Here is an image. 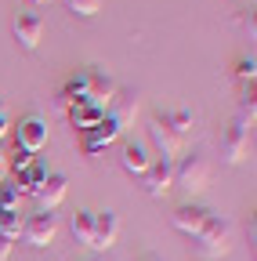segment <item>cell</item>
<instances>
[{"instance_id":"6da1fadb","label":"cell","mask_w":257,"mask_h":261,"mask_svg":"<svg viewBox=\"0 0 257 261\" xmlns=\"http://www.w3.org/2000/svg\"><path fill=\"white\" fill-rule=\"evenodd\" d=\"M229 250H232V221L221 214H210L196 236V254L207 261H221Z\"/></svg>"},{"instance_id":"7a4b0ae2","label":"cell","mask_w":257,"mask_h":261,"mask_svg":"<svg viewBox=\"0 0 257 261\" xmlns=\"http://www.w3.org/2000/svg\"><path fill=\"white\" fill-rule=\"evenodd\" d=\"M207 178H210V163L203 152H181V160L174 163V185L188 189V192H199L207 189Z\"/></svg>"},{"instance_id":"3957f363","label":"cell","mask_w":257,"mask_h":261,"mask_svg":"<svg viewBox=\"0 0 257 261\" xmlns=\"http://www.w3.org/2000/svg\"><path fill=\"white\" fill-rule=\"evenodd\" d=\"M54 236H58V214L54 211H37V214H29L25 225H22V243L33 247V250L51 247Z\"/></svg>"},{"instance_id":"277c9868","label":"cell","mask_w":257,"mask_h":261,"mask_svg":"<svg viewBox=\"0 0 257 261\" xmlns=\"http://www.w3.org/2000/svg\"><path fill=\"white\" fill-rule=\"evenodd\" d=\"M138 181H141V192H145V196H152V200H163V196L174 189V163L152 160V167H149Z\"/></svg>"},{"instance_id":"5b68a950","label":"cell","mask_w":257,"mask_h":261,"mask_svg":"<svg viewBox=\"0 0 257 261\" xmlns=\"http://www.w3.org/2000/svg\"><path fill=\"white\" fill-rule=\"evenodd\" d=\"M138 109H141V98H138V91L134 87H120L116 91V98L109 102V109H105V116L120 127V130H127L134 123V116H138Z\"/></svg>"},{"instance_id":"8992f818","label":"cell","mask_w":257,"mask_h":261,"mask_svg":"<svg viewBox=\"0 0 257 261\" xmlns=\"http://www.w3.org/2000/svg\"><path fill=\"white\" fill-rule=\"evenodd\" d=\"M246 152H250V127H243V123H229V130L221 135V160L229 163V167H236V163H243L246 160Z\"/></svg>"},{"instance_id":"52a82bcc","label":"cell","mask_w":257,"mask_h":261,"mask_svg":"<svg viewBox=\"0 0 257 261\" xmlns=\"http://www.w3.org/2000/svg\"><path fill=\"white\" fill-rule=\"evenodd\" d=\"M11 37H15V44H18L22 51H37L40 40H44V22H40V15H15Z\"/></svg>"},{"instance_id":"ba28073f","label":"cell","mask_w":257,"mask_h":261,"mask_svg":"<svg viewBox=\"0 0 257 261\" xmlns=\"http://www.w3.org/2000/svg\"><path fill=\"white\" fill-rule=\"evenodd\" d=\"M116 138H120V127L105 116L102 123H94L91 130H83V135H80V149H83L87 156H98V152H105Z\"/></svg>"},{"instance_id":"9c48e42d","label":"cell","mask_w":257,"mask_h":261,"mask_svg":"<svg viewBox=\"0 0 257 261\" xmlns=\"http://www.w3.org/2000/svg\"><path fill=\"white\" fill-rule=\"evenodd\" d=\"M149 142H152V149L159 152V160H167V163H178L181 160V138L178 135H170V130L163 127V123H159L156 116L149 120Z\"/></svg>"},{"instance_id":"30bf717a","label":"cell","mask_w":257,"mask_h":261,"mask_svg":"<svg viewBox=\"0 0 257 261\" xmlns=\"http://www.w3.org/2000/svg\"><path fill=\"white\" fill-rule=\"evenodd\" d=\"M207 218H210V211H207L203 203H181V207H174L170 225L178 228V232H185V236L196 240V236H199V228L207 225Z\"/></svg>"},{"instance_id":"8fae6325","label":"cell","mask_w":257,"mask_h":261,"mask_svg":"<svg viewBox=\"0 0 257 261\" xmlns=\"http://www.w3.org/2000/svg\"><path fill=\"white\" fill-rule=\"evenodd\" d=\"M15 145H22L29 152H40L47 145V123L40 116H22L15 127Z\"/></svg>"},{"instance_id":"7c38bea8","label":"cell","mask_w":257,"mask_h":261,"mask_svg":"<svg viewBox=\"0 0 257 261\" xmlns=\"http://www.w3.org/2000/svg\"><path fill=\"white\" fill-rule=\"evenodd\" d=\"M116 91H120V84H116L105 69H87V98H91L94 106L109 109V102L116 98Z\"/></svg>"},{"instance_id":"4fadbf2b","label":"cell","mask_w":257,"mask_h":261,"mask_svg":"<svg viewBox=\"0 0 257 261\" xmlns=\"http://www.w3.org/2000/svg\"><path fill=\"white\" fill-rule=\"evenodd\" d=\"M66 116H69V123L83 135V130H91L94 123H102V120H105V109H102V106H94L91 98H76V102H69Z\"/></svg>"},{"instance_id":"5bb4252c","label":"cell","mask_w":257,"mask_h":261,"mask_svg":"<svg viewBox=\"0 0 257 261\" xmlns=\"http://www.w3.org/2000/svg\"><path fill=\"white\" fill-rule=\"evenodd\" d=\"M116 236H120L116 211H98L94 214V243H91V250H109L116 243Z\"/></svg>"},{"instance_id":"9a60e30c","label":"cell","mask_w":257,"mask_h":261,"mask_svg":"<svg viewBox=\"0 0 257 261\" xmlns=\"http://www.w3.org/2000/svg\"><path fill=\"white\" fill-rule=\"evenodd\" d=\"M120 167L131 174V178H141V174L152 167V156H149V149H145V145L127 142V145H123V152H120Z\"/></svg>"},{"instance_id":"2e32d148","label":"cell","mask_w":257,"mask_h":261,"mask_svg":"<svg viewBox=\"0 0 257 261\" xmlns=\"http://www.w3.org/2000/svg\"><path fill=\"white\" fill-rule=\"evenodd\" d=\"M66 185H69V181H66V174H54V171H51V174H47V181L33 192V196H37V203H40V211H54L62 200H66Z\"/></svg>"},{"instance_id":"e0dca14e","label":"cell","mask_w":257,"mask_h":261,"mask_svg":"<svg viewBox=\"0 0 257 261\" xmlns=\"http://www.w3.org/2000/svg\"><path fill=\"white\" fill-rule=\"evenodd\" d=\"M156 120L163 123V127L170 130V135H178V138H185L188 130H192V123H196L188 109H170V113H156Z\"/></svg>"},{"instance_id":"ac0fdd59","label":"cell","mask_w":257,"mask_h":261,"mask_svg":"<svg viewBox=\"0 0 257 261\" xmlns=\"http://www.w3.org/2000/svg\"><path fill=\"white\" fill-rule=\"evenodd\" d=\"M69 228H73V240L80 247H91L94 243V211H76L73 221H69Z\"/></svg>"},{"instance_id":"d6986e66","label":"cell","mask_w":257,"mask_h":261,"mask_svg":"<svg viewBox=\"0 0 257 261\" xmlns=\"http://www.w3.org/2000/svg\"><path fill=\"white\" fill-rule=\"evenodd\" d=\"M22 225H25L22 211H0V236H4L8 243L22 240Z\"/></svg>"},{"instance_id":"ffe728a7","label":"cell","mask_w":257,"mask_h":261,"mask_svg":"<svg viewBox=\"0 0 257 261\" xmlns=\"http://www.w3.org/2000/svg\"><path fill=\"white\" fill-rule=\"evenodd\" d=\"M253 120H257V94H253V87H246L239 94V106H236V123L253 127Z\"/></svg>"},{"instance_id":"44dd1931","label":"cell","mask_w":257,"mask_h":261,"mask_svg":"<svg viewBox=\"0 0 257 261\" xmlns=\"http://www.w3.org/2000/svg\"><path fill=\"white\" fill-rule=\"evenodd\" d=\"M37 160V152H29V149H22V145H15L11 152H8V163H4V167L11 171V174H22L25 167H29V163H33Z\"/></svg>"},{"instance_id":"7402d4cb","label":"cell","mask_w":257,"mask_h":261,"mask_svg":"<svg viewBox=\"0 0 257 261\" xmlns=\"http://www.w3.org/2000/svg\"><path fill=\"white\" fill-rule=\"evenodd\" d=\"M62 94H66L69 102H76V98H87V69L73 73V76L66 80V87H62Z\"/></svg>"},{"instance_id":"603a6c76","label":"cell","mask_w":257,"mask_h":261,"mask_svg":"<svg viewBox=\"0 0 257 261\" xmlns=\"http://www.w3.org/2000/svg\"><path fill=\"white\" fill-rule=\"evenodd\" d=\"M66 11L76 18H94L102 11V0H66Z\"/></svg>"},{"instance_id":"cb8c5ba5","label":"cell","mask_w":257,"mask_h":261,"mask_svg":"<svg viewBox=\"0 0 257 261\" xmlns=\"http://www.w3.org/2000/svg\"><path fill=\"white\" fill-rule=\"evenodd\" d=\"M0 211H22V196L11 189V181L0 185Z\"/></svg>"},{"instance_id":"d4e9b609","label":"cell","mask_w":257,"mask_h":261,"mask_svg":"<svg viewBox=\"0 0 257 261\" xmlns=\"http://www.w3.org/2000/svg\"><path fill=\"white\" fill-rule=\"evenodd\" d=\"M236 76H239L243 84H250V87H253V76H257V62H253V58H239V62H236Z\"/></svg>"},{"instance_id":"484cf974","label":"cell","mask_w":257,"mask_h":261,"mask_svg":"<svg viewBox=\"0 0 257 261\" xmlns=\"http://www.w3.org/2000/svg\"><path fill=\"white\" fill-rule=\"evenodd\" d=\"M239 25H243L246 37L253 40V33H257V25H253V11H243V15H239Z\"/></svg>"},{"instance_id":"4316f807","label":"cell","mask_w":257,"mask_h":261,"mask_svg":"<svg viewBox=\"0 0 257 261\" xmlns=\"http://www.w3.org/2000/svg\"><path fill=\"white\" fill-rule=\"evenodd\" d=\"M11 247H15V243H8L4 236H0V261H8V257H11Z\"/></svg>"},{"instance_id":"83f0119b","label":"cell","mask_w":257,"mask_h":261,"mask_svg":"<svg viewBox=\"0 0 257 261\" xmlns=\"http://www.w3.org/2000/svg\"><path fill=\"white\" fill-rule=\"evenodd\" d=\"M8 130H11V120H8V113H0V138H4Z\"/></svg>"},{"instance_id":"f1b7e54d","label":"cell","mask_w":257,"mask_h":261,"mask_svg":"<svg viewBox=\"0 0 257 261\" xmlns=\"http://www.w3.org/2000/svg\"><path fill=\"white\" fill-rule=\"evenodd\" d=\"M4 163H8V152H4V149H0V171H8V167H4Z\"/></svg>"},{"instance_id":"f546056e","label":"cell","mask_w":257,"mask_h":261,"mask_svg":"<svg viewBox=\"0 0 257 261\" xmlns=\"http://www.w3.org/2000/svg\"><path fill=\"white\" fill-rule=\"evenodd\" d=\"M0 113H8V109H4V98H0Z\"/></svg>"},{"instance_id":"4dcf8cb0","label":"cell","mask_w":257,"mask_h":261,"mask_svg":"<svg viewBox=\"0 0 257 261\" xmlns=\"http://www.w3.org/2000/svg\"><path fill=\"white\" fill-rule=\"evenodd\" d=\"M141 261H159V257H141Z\"/></svg>"},{"instance_id":"1f68e13d","label":"cell","mask_w":257,"mask_h":261,"mask_svg":"<svg viewBox=\"0 0 257 261\" xmlns=\"http://www.w3.org/2000/svg\"><path fill=\"white\" fill-rule=\"evenodd\" d=\"M33 4H44V0H33Z\"/></svg>"},{"instance_id":"d6a6232c","label":"cell","mask_w":257,"mask_h":261,"mask_svg":"<svg viewBox=\"0 0 257 261\" xmlns=\"http://www.w3.org/2000/svg\"><path fill=\"white\" fill-rule=\"evenodd\" d=\"M91 261H94V257H91Z\"/></svg>"}]
</instances>
